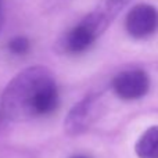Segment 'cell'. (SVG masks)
Returning a JSON list of instances; mask_svg holds the SVG:
<instances>
[{
    "label": "cell",
    "instance_id": "obj_1",
    "mask_svg": "<svg viewBox=\"0 0 158 158\" xmlns=\"http://www.w3.org/2000/svg\"><path fill=\"white\" fill-rule=\"evenodd\" d=\"M58 106L60 93L56 79L43 65L29 67L17 74L6 86L0 101L6 118L14 122L52 115Z\"/></svg>",
    "mask_w": 158,
    "mask_h": 158
},
{
    "label": "cell",
    "instance_id": "obj_2",
    "mask_svg": "<svg viewBox=\"0 0 158 158\" xmlns=\"http://www.w3.org/2000/svg\"><path fill=\"white\" fill-rule=\"evenodd\" d=\"M115 14L108 8L87 14L79 24L69 29L61 39V50L69 54H81L94 44L97 38L108 28Z\"/></svg>",
    "mask_w": 158,
    "mask_h": 158
},
{
    "label": "cell",
    "instance_id": "obj_3",
    "mask_svg": "<svg viewBox=\"0 0 158 158\" xmlns=\"http://www.w3.org/2000/svg\"><path fill=\"white\" fill-rule=\"evenodd\" d=\"M125 29L135 39H147L158 31V10L151 4H137L125 18Z\"/></svg>",
    "mask_w": 158,
    "mask_h": 158
},
{
    "label": "cell",
    "instance_id": "obj_4",
    "mask_svg": "<svg viewBox=\"0 0 158 158\" xmlns=\"http://www.w3.org/2000/svg\"><path fill=\"white\" fill-rule=\"evenodd\" d=\"M112 89L122 100H137L147 94L150 78L143 69L122 71L112 79Z\"/></svg>",
    "mask_w": 158,
    "mask_h": 158
},
{
    "label": "cell",
    "instance_id": "obj_5",
    "mask_svg": "<svg viewBox=\"0 0 158 158\" xmlns=\"http://www.w3.org/2000/svg\"><path fill=\"white\" fill-rule=\"evenodd\" d=\"M100 114V101L97 97H86L69 111L65 119V129L69 135L86 131Z\"/></svg>",
    "mask_w": 158,
    "mask_h": 158
},
{
    "label": "cell",
    "instance_id": "obj_6",
    "mask_svg": "<svg viewBox=\"0 0 158 158\" xmlns=\"http://www.w3.org/2000/svg\"><path fill=\"white\" fill-rule=\"evenodd\" d=\"M135 150L139 158H158V126H151L139 137Z\"/></svg>",
    "mask_w": 158,
    "mask_h": 158
},
{
    "label": "cell",
    "instance_id": "obj_7",
    "mask_svg": "<svg viewBox=\"0 0 158 158\" xmlns=\"http://www.w3.org/2000/svg\"><path fill=\"white\" fill-rule=\"evenodd\" d=\"M7 49L14 56H25L31 49V42L27 36H15L8 42Z\"/></svg>",
    "mask_w": 158,
    "mask_h": 158
},
{
    "label": "cell",
    "instance_id": "obj_8",
    "mask_svg": "<svg viewBox=\"0 0 158 158\" xmlns=\"http://www.w3.org/2000/svg\"><path fill=\"white\" fill-rule=\"evenodd\" d=\"M128 2H129V0H107L106 7L108 8L110 11H112L114 14H117L118 11H119V8L123 7V6H125Z\"/></svg>",
    "mask_w": 158,
    "mask_h": 158
},
{
    "label": "cell",
    "instance_id": "obj_9",
    "mask_svg": "<svg viewBox=\"0 0 158 158\" xmlns=\"http://www.w3.org/2000/svg\"><path fill=\"white\" fill-rule=\"evenodd\" d=\"M6 115H4V112H3V110H2V107H0V129L4 126V122H6Z\"/></svg>",
    "mask_w": 158,
    "mask_h": 158
},
{
    "label": "cell",
    "instance_id": "obj_10",
    "mask_svg": "<svg viewBox=\"0 0 158 158\" xmlns=\"http://www.w3.org/2000/svg\"><path fill=\"white\" fill-rule=\"evenodd\" d=\"M3 22H4V15H3V7H2V0H0V31L3 28Z\"/></svg>",
    "mask_w": 158,
    "mask_h": 158
},
{
    "label": "cell",
    "instance_id": "obj_11",
    "mask_svg": "<svg viewBox=\"0 0 158 158\" xmlns=\"http://www.w3.org/2000/svg\"><path fill=\"white\" fill-rule=\"evenodd\" d=\"M71 158H87V157H85V156H74V157H71Z\"/></svg>",
    "mask_w": 158,
    "mask_h": 158
}]
</instances>
